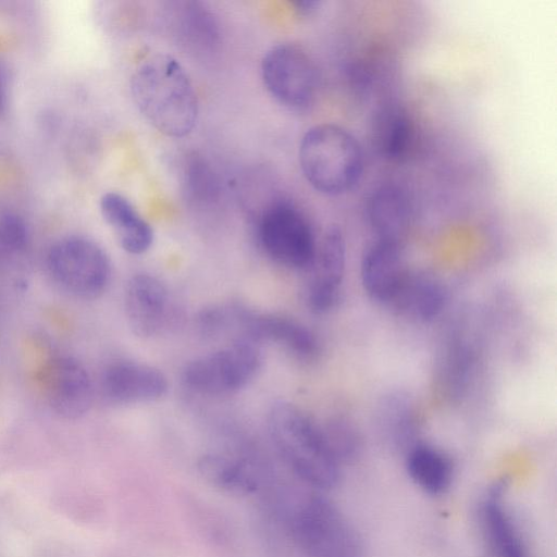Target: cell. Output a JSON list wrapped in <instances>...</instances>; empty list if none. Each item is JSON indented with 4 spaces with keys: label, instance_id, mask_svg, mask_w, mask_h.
Returning a JSON list of instances; mask_svg holds the SVG:
<instances>
[{
    "label": "cell",
    "instance_id": "cell-18",
    "mask_svg": "<svg viewBox=\"0 0 557 557\" xmlns=\"http://www.w3.org/2000/svg\"><path fill=\"white\" fill-rule=\"evenodd\" d=\"M366 214L379 238L401 242L411 221L412 206L403 187L383 184L369 195Z\"/></svg>",
    "mask_w": 557,
    "mask_h": 557
},
{
    "label": "cell",
    "instance_id": "cell-14",
    "mask_svg": "<svg viewBox=\"0 0 557 557\" xmlns=\"http://www.w3.org/2000/svg\"><path fill=\"white\" fill-rule=\"evenodd\" d=\"M406 272L399 240L377 238L362 256L361 283L368 296L376 302H389Z\"/></svg>",
    "mask_w": 557,
    "mask_h": 557
},
{
    "label": "cell",
    "instance_id": "cell-25",
    "mask_svg": "<svg viewBox=\"0 0 557 557\" xmlns=\"http://www.w3.org/2000/svg\"><path fill=\"white\" fill-rule=\"evenodd\" d=\"M321 428L332 453L339 463L354 457L360 449V435L354 424L346 419H331Z\"/></svg>",
    "mask_w": 557,
    "mask_h": 557
},
{
    "label": "cell",
    "instance_id": "cell-24",
    "mask_svg": "<svg viewBox=\"0 0 557 557\" xmlns=\"http://www.w3.org/2000/svg\"><path fill=\"white\" fill-rule=\"evenodd\" d=\"M201 471L214 484L230 491L248 492L255 486L247 466L228 457H205Z\"/></svg>",
    "mask_w": 557,
    "mask_h": 557
},
{
    "label": "cell",
    "instance_id": "cell-9",
    "mask_svg": "<svg viewBox=\"0 0 557 557\" xmlns=\"http://www.w3.org/2000/svg\"><path fill=\"white\" fill-rule=\"evenodd\" d=\"M39 384L49 407L60 417L85 414L92 400V384L81 362L69 356L49 359L39 371Z\"/></svg>",
    "mask_w": 557,
    "mask_h": 557
},
{
    "label": "cell",
    "instance_id": "cell-10",
    "mask_svg": "<svg viewBox=\"0 0 557 557\" xmlns=\"http://www.w3.org/2000/svg\"><path fill=\"white\" fill-rule=\"evenodd\" d=\"M238 338L274 344L300 361L315 360L321 352L317 335L301 322L277 313H256L240 307Z\"/></svg>",
    "mask_w": 557,
    "mask_h": 557
},
{
    "label": "cell",
    "instance_id": "cell-6",
    "mask_svg": "<svg viewBox=\"0 0 557 557\" xmlns=\"http://www.w3.org/2000/svg\"><path fill=\"white\" fill-rule=\"evenodd\" d=\"M47 269L61 289L82 299L99 297L111 277L108 255L84 236H67L54 243L47 255Z\"/></svg>",
    "mask_w": 557,
    "mask_h": 557
},
{
    "label": "cell",
    "instance_id": "cell-2",
    "mask_svg": "<svg viewBox=\"0 0 557 557\" xmlns=\"http://www.w3.org/2000/svg\"><path fill=\"white\" fill-rule=\"evenodd\" d=\"M268 428L278 453L302 481L318 488L336 485L341 463L321 425L302 409L287 401L275 403L268 414Z\"/></svg>",
    "mask_w": 557,
    "mask_h": 557
},
{
    "label": "cell",
    "instance_id": "cell-21",
    "mask_svg": "<svg viewBox=\"0 0 557 557\" xmlns=\"http://www.w3.org/2000/svg\"><path fill=\"white\" fill-rule=\"evenodd\" d=\"M374 138L379 151L389 160H401L414 139L413 123L405 108L397 103L384 106L374 121Z\"/></svg>",
    "mask_w": 557,
    "mask_h": 557
},
{
    "label": "cell",
    "instance_id": "cell-15",
    "mask_svg": "<svg viewBox=\"0 0 557 557\" xmlns=\"http://www.w3.org/2000/svg\"><path fill=\"white\" fill-rule=\"evenodd\" d=\"M168 20L178 42L197 53L212 52L220 41L219 23L214 14L198 1L170 2Z\"/></svg>",
    "mask_w": 557,
    "mask_h": 557
},
{
    "label": "cell",
    "instance_id": "cell-8",
    "mask_svg": "<svg viewBox=\"0 0 557 557\" xmlns=\"http://www.w3.org/2000/svg\"><path fill=\"white\" fill-rule=\"evenodd\" d=\"M261 77L269 94L282 106L306 111L318 94V72L310 55L289 42L273 46L261 61Z\"/></svg>",
    "mask_w": 557,
    "mask_h": 557
},
{
    "label": "cell",
    "instance_id": "cell-13",
    "mask_svg": "<svg viewBox=\"0 0 557 557\" xmlns=\"http://www.w3.org/2000/svg\"><path fill=\"white\" fill-rule=\"evenodd\" d=\"M125 313L129 327L141 337H152L168 326L172 311L166 286L154 275L138 273L125 288Z\"/></svg>",
    "mask_w": 557,
    "mask_h": 557
},
{
    "label": "cell",
    "instance_id": "cell-20",
    "mask_svg": "<svg viewBox=\"0 0 557 557\" xmlns=\"http://www.w3.org/2000/svg\"><path fill=\"white\" fill-rule=\"evenodd\" d=\"M406 466L411 480L429 494H442L451 483L453 463L449 457L431 445L411 446Z\"/></svg>",
    "mask_w": 557,
    "mask_h": 557
},
{
    "label": "cell",
    "instance_id": "cell-27",
    "mask_svg": "<svg viewBox=\"0 0 557 557\" xmlns=\"http://www.w3.org/2000/svg\"><path fill=\"white\" fill-rule=\"evenodd\" d=\"M321 5L317 0H296L293 1V7L301 15H311L319 10Z\"/></svg>",
    "mask_w": 557,
    "mask_h": 557
},
{
    "label": "cell",
    "instance_id": "cell-11",
    "mask_svg": "<svg viewBox=\"0 0 557 557\" xmlns=\"http://www.w3.org/2000/svg\"><path fill=\"white\" fill-rule=\"evenodd\" d=\"M306 301L314 313L330 311L338 301L346 269V243L339 227L330 226L318 243Z\"/></svg>",
    "mask_w": 557,
    "mask_h": 557
},
{
    "label": "cell",
    "instance_id": "cell-12",
    "mask_svg": "<svg viewBox=\"0 0 557 557\" xmlns=\"http://www.w3.org/2000/svg\"><path fill=\"white\" fill-rule=\"evenodd\" d=\"M166 376L159 369L135 361H115L103 370L100 377L102 396L115 405L152 403L168 392Z\"/></svg>",
    "mask_w": 557,
    "mask_h": 557
},
{
    "label": "cell",
    "instance_id": "cell-3",
    "mask_svg": "<svg viewBox=\"0 0 557 557\" xmlns=\"http://www.w3.org/2000/svg\"><path fill=\"white\" fill-rule=\"evenodd\" d=\"M301 172L319 193L338 196L350 191L363 172V153L355 136L335 124L309 128L298 150Z\"/></svg>",
    "mask_w": 557,
    "mask_h": 557
},
{
    "label": "cell",
    "instance_id": "cell-17",
    "mask_svg": "<svg viewBox=\"0 0 557 557\" xmlns=\"http://www.w3.org/2000/svg\"><path fill=\"white\" fill-rule=\"evenodd\" d=\"M100 211L124 251L141 255L150 249L153 230L126 197L117 193L104 194Z\"/></svg>",
    "mask_w": 557,
    "mask_h": 557
},
{
    "label": "cell",
    "instance_id": "cell-5",
    "mask_svg": "<svg viewBox=\"0 0 557 557\" xmlns=\"http://www.w3.org/2000/svg\"><path fill=\"white\" fill-rule=\"evenodd\" d=\"M262 364L257 344L236 338L227 346L195 358L183 370V382L193 392L225 396L246 387Z\"/></svg>",
    "mask_w": 557,
    "mask_h": 557
},
{
    "label": "cell",
    "instance_id": "cell-26",
    "mask_svg": "<svg viewBox=\"0 0 557 557\" xmlns=\"http://www.w3.org/2000/svg\"><path fill=\"white\" fill-rule=\"evenodd\" d=\"M27 242L25 223L16 215L8 214L0 220V248L5 252H16Z\"/></svg>",
    "mask_w": 557,
    "mask_h": 557
},
{
    "label": "cell",
    "instance_id": "cell-16",
    "mask_svg": "<svg viewBox=\"0 0 557 557\" xmlns=\"http://www.w3.org/2000/svg\"><path fill=\"white\" fill-rule=\"evenodd\" d=\"M446 297L445 288L437 278L407 270L387 306L404 317L425 322L442 312Z\"/></svg>",
    "mask_w": 557,
    "mask_h": 557
},
{
    "label": "cell",
    "instance_id": "cell-7",
    "mask_svg": "<svg viewBox=\"0 0 557 557\" xmlns=\"http://www.w3.org/2000/svg\"><path fill=\"white\" fill-rule=\"evenodd\" d=\"M292 531L308 557H361V541L339 509L326 498L313 496L296 510Z\"/></svg>",
    "mask_w": 557,
    "mask_h": 557
},
{
    "label": "cell",
    "instance_id": "cell-4",
    "mask_svg": "<svg viewBox=\"0 0 557 557\" xmlns=\"http://www.w3.org/2000/svg\"><path fill=\"white\" fill-rule=\"evenodd\" d=\"M257 237L264 253L282 267L305 270L314 260L318 242L313 228L289 200L276 199L262 210Z\"/></svg>",
    "mask_w": 557,
    "mask_h": 557
},
{
    "label": "cell",
    "instance_id": "cell-28",
    "mask_svg": "<svg viewBox=\"0 0 557 557\" xmlns=\"http://www.w3.org/2000/svg\"><path fill=\"white\" fill-rule=\"evenodd\" d=\"M8 95V73L0 63V113L4 110Z\"/></svg>",
    "mask_w": 557,
    "mask_h": 557
},
{
    "label": "cell",
    "instance_id": "cell-22",
    "mask_svg": "<svg viewBox=\"0 0 557 557\" xmlns=\"http://www.w3.org/2000/svg\"><path fill=\"white\" fill-rule=\"evenodd\" d=\"M377 422L394 441L409 442L416 432L417 414L412 398L404 391H391L382 396L376 409Z\"/></svg>",
    "mask_w": 557,
    "mask_h": 557
},
{
    "label": "cell",
    "instance_id": "cell-19",
    "mask_svg": "<svg viewBox=\"0 0 557 557\" xmlns=\"http://www.w3.org/2000/svg\"><path fill=\"white\" fill-rule=\"evenodd\" d=\"M502 485H496L486 497L482 520L488 544L496 557H527L520 533L502 500Z\"/></svg>",
    "mask_w": 557,
    "mask_h": 557
},
{
    "label": "cell",
    "instance_id": "cell-23",
    "mask_svg": "<svg viewBox=\"0 0 557 557\" xmlns=\"http://www.w3.org/2000/svg\"><path fill=\"white\" fill-rule=\"evenodd\" d=\"M183 184L187 198L196 205H210L219 197V184L213 171L196 154L185 161Z\"/></svg>",
    "mask_w": 557,
    "mask_h": 557
},
{
    "label": "cell",
    "instance_id": "cell-1",
    "mask_svg": "<svg viewBox=\"0 0 557 557\" xmlns=\"http://www.w3.org/2000/svg\"><path fill=\"white\" fill-rule=\"evenodd\" d=\"M131 92L139 112L158 132L177 138L195 127L197 95L175 58L158 53L144 61L132 75Z\"/></svg>",
    "mask_w": 557,
    "mask_h": 557
}]
</instances>
